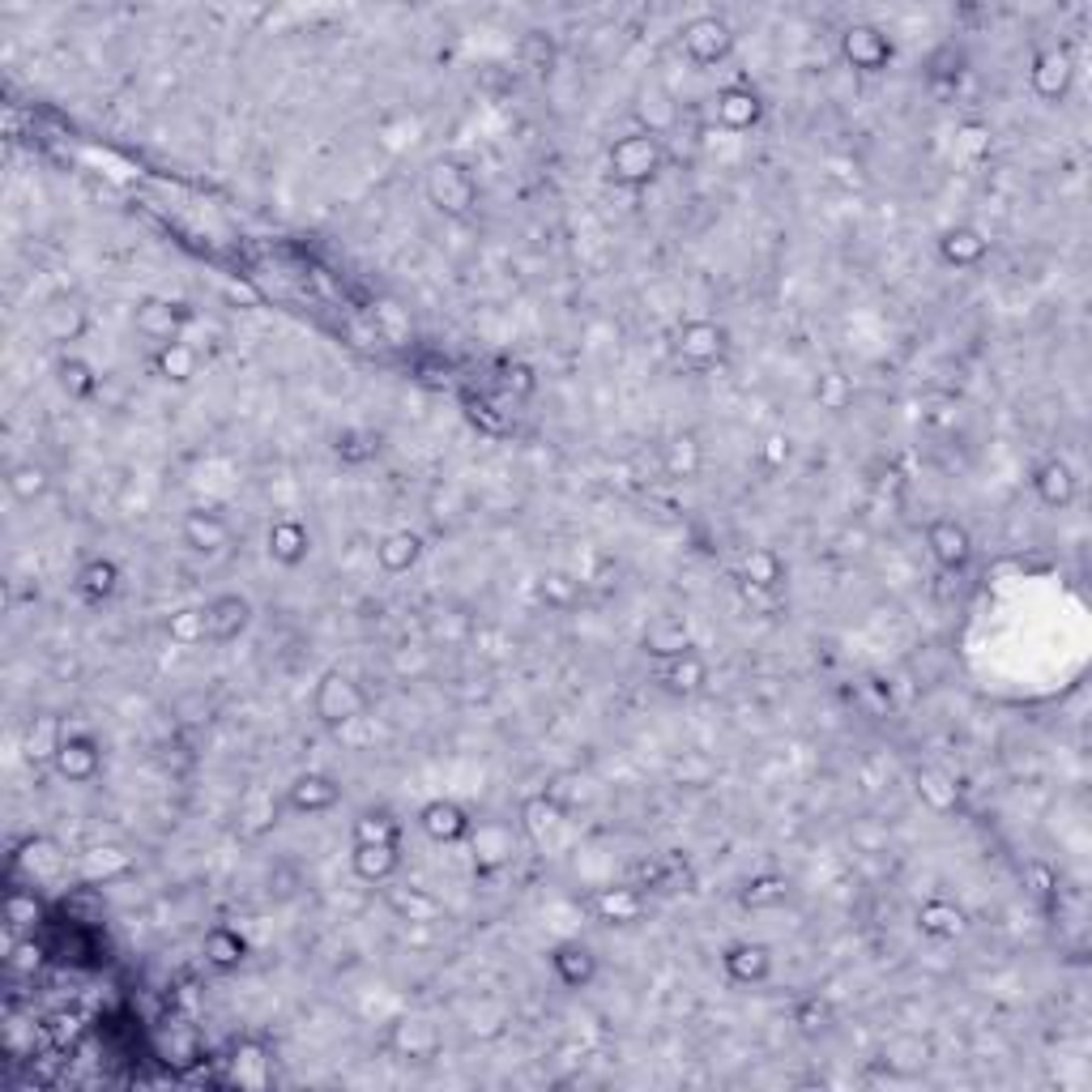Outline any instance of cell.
Listing matches in <instances>:
<instances>
[{
    "label": "cell",
    "instance_id": "1",
    "mask_svg": "<svg viewBox=\"0 0 1092 1092\" xmlns=\"http://www.w3.org/2000/svg\"><path fill=\"white\" fill-rule=\"evenodd\" d=\"M653 146L644 141V137H632V141H623V146H615V171L627 175V179H644V175H653Z\"/></svg>",
    "mask_w": 1092,
    "mask_h": 1092
},
{
    "label": "cell",
    "instance_id": "2",
    "mask_svg": "<svg viewBox=\"0 0 1092 1092\" xmlns=\"http://www.w3.org/2000/svg\"><path fill=\"white\" fill-rule=\"evenodd\" d=\"M94 747H90L86 738H68V743H56V769L65 772V777H73V781H82V777H90L94 772Z\"/></svg>",
    "mask_w": 1092,
    "mask_h": 1092
},
{
    "label": "cell",
    "instance_id": "3",
    "mask_svg": "<svg viewBox=\"0 0 1092 1092\" xmlns=\"http://www.w3.org/2000/svg\"><path fill=\"white\" fill-rule=\"evenodd\" d=\"M687 47H691L696 56H705V60L721 56V52H726V26H717V22H696L691 30H687Z\"/></svg>",
    "mask_w": 1092,
    "mask_h": 1092
},
{
    "label": "cell",
    "instance_id": "4",
    "mask_svg": "<svg viewBox=\"0 0 1092 1092\" xmlns=\"http://www.w3.org/2000/svg\"><path fill=\"white\" fill-rule=\"evenodd\" d=\"M423 828H427L431 836H461L466 833V815L457 811V807H449V802H435V807H427V815H423Z\"/></svg>",
    "mask_w": 1092,
    "mask_h": 1092
},
{
    "label": "cell",
    "instance_id": "5",
    "mask_svg": "<svg viewBox=\"0 0 1092 1092\" xmlns=\"http://www.w3.org/2000/svg\"><path fill=\"white\" fill-rule=\"evenodd\" d=\"M930 542H935V555H939L943 563H964V555H968V538H964L956 525H935Z\"/></svg>",
    "mask_w": 1092,
    "mask_h": 1092
},
{
    "label": "cell",
    "instance_id": "6",
    "mask_svg": "<svg viewBox=\"0 0 1092 1092\" xmlns=\"http://www.w3.org/2000/svg\"><path fill=\"white\" fill-rule=\"evenodd\" d=\"M9 487H13L18 499H35V495L47 487V474L39 470V466H18V470L9 474Z\"/></svg>",
    "mask_w": 1092,
    "mask_h": 1092
},
{
    "label": "cell",
    "instance_id": "7",
    "mask_svg": "<svg viewBox=\"0 0 1092 1092\" xmlns=\"http://www.w3.org/2000/svg\"><path fill=\"white\" fill-rule=\"evenodd\" d=\"M388 866H393V849H388L385 841H376V845L367 841L363 849H359V871L363 875H385Z\"/></svg>",
    "mask_w": 1092,
    "mask_h": 1092
},
{
    "label": "cell",
    "instance_id": "8",
    "mask_svg": "<svg viewBox=\"0 0 1092 1092\" xmlns=\"http://www.w3.org/2000/svg\"><path fill=\"white\" fill-rule=\"evenodd\" d=\"M269 542H274V555H282V559H299L303 555V538H299V530H291V525L274 530V534H269Z\"/></svg>",
    "mask_w": 1092,
    "mask_h": 1092
},
{
    "label": "cell",
    "instance_id": "9",
    "mask_svg": "<svg viewBox=\"0 0 1092 1092\" xmlns=\"http://www.w3.org/2000/svg\"><path fill=\"white\" fill-rule=\"evenodd\" d=\"M188 367H193V359H188L179 346H167V350H163V371H175V380H188Z\"/></svg>",
    "mask_w": 1092,
    "mask_h": 1092
},
{
    "label": "cell",
    "instance_id": "10",
    "mask_svg": "<svg viewBox=\"0 0 1092 1092\" xmlns=\"http://www.w3.org/2000/svg\"><path fill=\"white\" fill-rule=\"evenodd\" d=\"M111 563H94V568H86V589L90 594H108L111 589Z\"/></svg>",
    "mask_w": 1092,
    "mask_h": 1092
},
{
    "label": "cell",
    "instance_id": "11",
    "mask_svg": "<svg viewBox=\"0 0 1092 1092\" xmlns=\"http://www.w3.org/2000/svg\"><path fill=\"white\" fill-rule=\"evenodd\" d=\"M406 546H418V538H410V534H402V538H388L385 542V551L380 555L393 563V568H402V559H406Z\"/></svg>",
    "mask_w": 1092,
    "mask_h": 1092
},
{
    "label": "cell",
    "instance_id": "12",
    "mask_svg": "<svg viewBox=\"0 0 1092 1092\" xmlns=\"http://www.w3.org/2000/svg\"><path fill=\"white\" fill-rule=\"evenodd\" d=\"M708 342H713V329H691V333H687V342H683V350H691V355H708V350H713Z\"/></svg>",
    "mask_w": 1092,
    "mask_h": 1092
}]
</instances>
